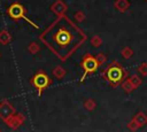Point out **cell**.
<instances>
[{
  "label": "cell",
  "instance_id": "obj_8",
  "mask_svg": "<svg viewBox=\"0 0 147 132\" xmlns=\"http://www.w3.org/2000/svg\"><path fill=\"white\" fill-rule=\"evenodd\" d=\"M67 9H68V6H67L65 2L62 1V0H56V1H54L53 5L51 6V10H52L56 16H59V17L63 16L64 13L67 11Z\"/></svg>",
  "mask_w": 147,
  "mask_h": 132
},
{
  "label": "cell",
  "instance_id": "obj_5",
  "mask_svg": "<svg viewBox=\"0 0 147 132\" xmlns=\"http://www.w3.org/2000/svg\"><path fill=\"white\" fill-rule=\"evenodd\" d=\"M80 67H82V69H83V71H84V73L82 75V78H80V80H79V83L82 84V83L85 80L86 76L90 75V73L95 72V71L99 69L100 65H99V63H98L95 56H93L92 54L87 53V54H85L84 57L82 59Z\"/></svg>",
  "mask_w": 147,
  "mask_h": 132
},
{
  "label": "cell",
  "instance_id": "obj_6",
  "mask_svg": "<svg viewBox=\"0 0 147 132\" xmlns=\"http://www.w3.org/2000/svg\"><path fill=\"white\" fill-rule=\"evenodd\" d=\"M15 112H16V110L9 101L3 100V101L0 102V118L3 122H6L9 117H11Z\"/></svg>",
  "mask_w": 147,
  "mask_h": 132
},
{
  "label": "cell",
  "instance_id": "obj_21",
  "mask_svg": "<svg viewBox=\"0 0 147 132\" xmlns=\"http://www.w3.org/2000/svg\"><path fill=\"white\" fill-rule=\"evenodd\" d=\"M95 59H96V61H98V63H99V65H101V64H103L106 61H107V56L103 54V53H99L96 56H95Z\"/></svg>",
  "mask_w": 147,
  "mask_h": 132
},
{
  "label": "cell",
  "instance_id": "obj_2",
  "mask_svg": "<svg viewBox=\"0 0 147 132\" xmlns=\"http://www.w3.org/2000/svg\"><path fill=\"white\" fill-rule=\"evenodd\" d=\"M105 79L113 86L116 87L121 81H123L124 78L127 77V71L123 69V67L117 62V61H113L102 72Z\"/></svg>",
  "mask_w": 147,
  "mask_h": 132
},
{
  "label": "cell",
  "instance_id": "obj_3",
  "mask_svg": "<svg viewBox=\"0 0 147 132\" xmlns=\"http://www.w3.org/2000/svg\"><path fill=\"white\" fill-rule=\"evenodd\" d=\"M7 14L8 16L14 20V21H18V20H24L26 21L30 25H32L34 29H39V25L36 24L33 21H31L25 14H26V10L24 8V6L20 2H13L8 8H7Z\"/></svg>",
  "mask_w": 147,
  "mask_h": 132
},
{
  "label": "cell",
  "instance_id": "obj_22",
  "mask_svg": "<svg viewBox=\"0 0 147 132\" xmlns=\"http://www.w3.org/2000/svg\"><path fill=\"white\" fill-rule=\"evenodd\" d=\"M127 129H129V130H131V131H137V130L139 129V126L137 125V123L134 122V119H133V118L127 123Z\"/></svg>",
  "mask_w": 147,
  "mask_h": 132
},
{
  "label": "cell",
  "instance_id": "obj_12",
  "mask_svg": "<svg viewBox=\"0 0 147 132\" xmlns=\"http://www.w3.org/2000/svg\"><path fill=\"white\" fill-rule=\"evenodd\" d=\"M65 73H67V71H65L62 67H60V65H57V67H55V68L53 69V76H54L56 79H62V78L65 76Z\"/></svg>",
  "mask_w": 147,
  "mask_h": 132
},
{
  "label": "cell",
  "instance_id": "obj_24",
  "mask_svg": "<svg viewBox=\"0 0 147 132\" xmlns=\"http://www.w3.org/2000/svg\"><path fill=\"white\" fill-rule=\"evenodd\" d=\"M145 1H147V0H145Z\"/></svg>",
  "mask_w": 147,
  "mask_h": 132
},
{
  "label": "cell",
  "instance_id": "obj_19",
  "mask_svg": "<svg viewBox=\"0 0 147 132\" xmlns=\"http://www.w3.org/2000/svg\"><path fill=\"white\" fill-rule=\"evenodd\" d=\"M85 17H86V15H85L84 11H82V10L76 11V13H75V16H74V18H75V21H76L77 23H82V22L85 20Z\"/></svg>",
  "mask_w": 147,
  "mask_h": 132
},
{
  "label": "cell",
  "instance_id": "obj_15",
  "mask_svg": "<svg viewBox=\"0 0 147 132\" xmlns=\"http://www.w3.org/2000/svg\"><path fill=\"white\" fill-rule=\"evenodd\" d=\"M121 87H122V90H123L124 92H126V93H131V92L134 90V87H133V86H132V84L129 81V79H126V80L122 81Z\"/></svg>",
  "mask_w": 147,
  "mask_h": 132
},
{
  "label": "cell",
  "instance_id": "obj_10",
  "mask_svg": "<svg viewBox=\"0 0 147 132\" xmlns=\"http://www.w3.org/2000/svg\"><path fill=\"white\" fill-rule=\"evenodd\" d=\"M114 7H115L118 11L124 13V11H126V10L129 9V7H130V1H129V0H116V1L114 2Z\"/></svg>",
  "mask_w": 147,
  "mask_h": 132
},
{
  "label": "cell",
  "instance_id": "obj_18",
  "mask_svg": "<svg viewBox=\"0 0 147 132\" xmlns=\"http://www.w3.org/2000/svg\"><path fill=\"white\" fill-rule=\"evenodd\" d=\"M28 51H29L30 54L34 55V54H37V53L40 51V48H39V45H38L37 42H31V44H29V46H28Z\"/></svg>",
  "mask_w": 147,
  "mask_h": 132
},
{
  "label": "cell",
  "instance_id": "obj_16",
  "mask_svg": "<svg viewBox=\"0 0 147 132\" xmlns=\"http://www.w3.org/2000/svg\"><path fill=\"white\" fill-rule=\"evenodd\" d=\"M95 107H96V103H95V101H94L93 99H87V100L84 102V108H85L86 110H88V111L94 110Z\"/></svg>",
  "mask_w": 147,
  "mask_h": 132
},
{
  "label": "cell",
  "instance_id": "obj_7",
  "mask_svg": "<svg viewBox=\"0 0 147 132\" xmlns=\"http://www.w3.org/2000/svg\"><path fill=\"white\" fill-rule=\"evenodd\" d=\"M24 121H25V117H24L23 114H21V112H15V114H14L11 117H9L5 123H6L10 129L17 130V129L24 123Z\"/></svg>",
  "mask_w": 147,
  "mask_h": 132
},
{
  "label": "cell",
  "instance_id": "obj_13",
  "mask_svg": "<svg viewBox=\"0 0 147 132\" xmlns=\"http://www.w3.org/2000/svg\"><path fill=\"white\" fill-rule=\"evenodd\" d=\"M127 79H129V81L132 84V86H133L134 88H138V87L142 84V79H141L138 75H131Z\"/></svg>",
  "mask_w": 147,
  "mask_h": 132
},
{
  "label": "cell",
  "instance_id": "obj_20",
  "mask_svg": "<svg viewBox=\"0 0 147 132\" xmlns=\"http://www.w3.org/2000/svg\"><path fill=\"white\" fill-rule=\"evenodd\" d=\"M137 70L141 76H147V63H141L140 65H138Z\"/></svg>",
  "mask_w": 147,
  "mask_h": 132
},
{
  "label": "cell",
  "instance_id": "obj_14",
  "mask_svg": "<svg viewBox=\"0 0 147 132\" xmlns=\"http://www.w3.org/2000/svg\"><path fill=\"white\" fill-rule=\"evenodd\" d=\"M121 55H122L124 59L129 60V59H131V57L133 56V49H132L131 47H129V46H125L124 48H122Z\"/></svg>",
  "mask_w": 147,
  "mask_h": 132
},
{
  "label": "cell",
  "instance_id": "obj_17",
  "mask_svg": "<svg viewBox=\"0 0 147 132\" xmlns=\"http://www.w3.org/2000/svg\"><path fill=\"white\" fill-rule=\"evenodd\" d=\"M90 41H91V45H92L93 47H95V48H98V47H100V46L102 45V39H101V37L98 36V34L93 36Z\"/></svg>",
  "mask_w": 147,
  "mask_h": 132
},
{
  "label": "cell",
  "instance_id": "obj_11",
  "mask_svg": "<svg viewBox=\"0 0 147 132\" xmlns=\"http://www.w3.org/2000/svg\"><path fill=\"white\" fill-rule=\"evenodd\" d=\"M11 41V34L7 30L0 31V45H7Z\"/></svg>",
  "mask_w": 147,
  "mask_h": 132
},
{
  "label": "cell",
  "instance_id": "obj_9",
  "mask_svg": "<svg viewBox=\"0 0 147 132\" xmlns=\"http://www.w3.org/2000/svg\"><path fill=\"white\" fill-rule=\"evenodd\" d=\"M133 119H134V122L137 123V125L139 126V129L142 127V126H145V125L147 124V115H146L145 112H142V111L137 112L136 116L133 117Z\"/></svg>",
  "mask_w": 147,
  "mask_h": 132
},
{
  "label": "cell",
  "instance_id": "obj_1",
  "mask_svg": "<svg viewBox=\"0 0 147 132\" xmlns=\"http://www.w3.org/2000/svg\"><path fill=\"white\" fill-rule=\"evenodd\" d=\"M51 40H52V44L48 46L49 48L53 49L55 54L57 53V51H60V53L57 54L59 57L61 55V52H67V57H68L69 56L68 51H67L68 48L70 49V53L72 54L75 49L82 45L79 42H76V34L71 30H69L67 25H61L56 28L54 33L51 37Z\"/></svg>",
  "mask_w": 147,
  "mask_h": 132
},
{
  "label": "cell",
  "instance_id": "obj_4",
  "mask_svg": "<svg viewBox=\"0 0 147 132\" xmlns=\"http://www.w3.org/2000/svg\"><path fill=\"white\" fill-rule=\"evenodd\" d=\"M30 83H31V85L37 90L38 95L41 96L42 92L51 85L52 81H51L48 75H47L44 70H38V71L33 75V77L31 78Z\"/></svg>",
  "mask_w": 147,
  "mask_h": 132
},
{
  "label": "cell",
  "instance_id": "obj_23",
  "mask_svg": "<svg viewBox=\"0 0 147 132\" xmlns=\"http://www.w3.org/2000/svg\"><path fill=\"white\" fill-rule=\"evenodd\" d=\"M0 57H1V54H0Z\"/></svg>",
  "mask_w": 147,
  "mask_h": 132
}]
</instances>
